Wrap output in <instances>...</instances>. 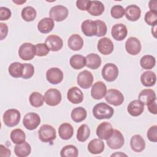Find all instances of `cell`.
<instances>
[{
	"mask_svg": "<svg viewBox=\"0 0 157 157\" xmlns=\"http://www.w3.org/2000/svg\"><path fill=\"white\" fill-rule=\"evenodd\" d=\"M36 55L37 56H46L50 52V49L45 44L40 43L35 45Z\"/></svg>",
	"mask_w": 157,
	"mask_h": 157,
	"instance_id": "f6af8a7d",
	"label": "cell"
},
{
	"mask_svg": "<svg viewBox=\"0 0 157 157\" xmlns=\"http://www.w3.org/2000/svg\"><path fill=\"white\" fill-rule=\"evenodd\" d=\"M103 78L107 82H113L118 76V67L113 63H107L102 69L101 71Z\"/></svg>",
	"mask_w": 157,
	"mask_h": 157,
	"instance_id": "8992f818",
	"label": "cell"
},
{
	"mask_svg": "<svg viewBox=\"0 0 157 157\" xmlns=\"http://www.w3.org/2000/svg\"><path fill=\"white\" fill-rule=\"evenodd\" d=\"M93 75L91 72L85 70L80 72L77 78V84L83 89H88L92 86L93 82Z\"/></svg>",
	"mask_w": 157,
	"mask_h": 157,
	"instance_id": "8fae6325",
	"label": "cell"
},
{
	"mask_svg": "<svg viewBox=\"0 0 157 157\" xmlns=\"http://www.w3.org/2000/svg\"><path fill=\"white\" fill-rule=\"evenodd\" d=\"M89 2L90 0H77L76 1V6L80 10L86 11L88 7Z\"/></svg>",
	"mask_w": 157,
	"mask_h": 157,
	"instance_id": "681fc988",
	"label": "cell"
},
{
	"mask_svg": "<svg viewBox=\"0 0 157 157\" xmlns=\"http://www.w3.org/2000/svg\"><path fill=\"white\" fill-rule=\"evenodd\" d=\"M130 145L131 149L135 152H141L145 148V142L141 136L136 134L131 137Z\"/></svg>",
	"mask_w": 157,
	"mask_h": 157,
	"instance_id": "484cf974",
	"label": "cell"
},
{
	"mask_svg": "<svg viewBox=\"0 0 157 157\" xmlns=\"http://www.w3.org/2000/svg\"><path fill=\"white\" fill-rule=\"evenodd\" d=\"M97 47L98 50L101 54L104 55H108L113 52L114 46L112 41L109 38L104 37L99 39Z\"/></svg>",
	"mask_w": 157,
	"mask_h": 157,
	"instance_id": "ac0fdd59",
	"label": "cell"
},
{
	"mask_svg": "<svg viewBox=\"0 0 157 157\" xmlns=\"http://www.w3.org/2000/svg\"><path fill=\"white\" fill-rule=\"evenodd\" d=\"M104 143L100 139H94L91 140L88 145V151L93 155L101 153L104 150Z\"/></svg>",
	"mask_w": 157,
	"mask_h": 157,
	"instance_id": "cb8c5ba5",
	"label": "cell"
},
{
	"mask_svg": "<svg viewBox=\"0 0 157 157\" xmlns=\"http://www.w3.org/2000/svg\"><path fill=\"white\" fill-rule=\"evenodd\" d=\"M58 134L61 139L63 140L70 139L74 134V128L68 123H62L58 128Z\"/></svg>",
	"mask_w": 157,
	"mask_h": 157,
	"instance_id": "83f0119b",
	"label": "cell"
},
{
	"mask_svg": "<svg viewBox=\"0 0 157 157\" xmlns=\"http://www.w3.org/2000/svg\"><path fill=\"white\" fill-rule=\"evenodd\" d=\"M105 99L108 104L115 106L121 105L124 101V96L123 94L118 90L110 89L107 91L105 95Z\"/></svg>",
	"mask_w": 157,
	"mask_h": 157,
	"instance_id": "ba28073f",
	"label": "cell"
},
{
	"mask_svg": "<svg viewBox=\"0 0 157 157\" xmlns=\"http://www.w3.org/2000/svg\"><path fill=\"white\" fill-rule=\"evenodd\" d=\"M107 144L111 149H119L124 144V139L121 132L117 129H113L112 135L107 140Z\"/></svg>",
	"mask_w": 157,
	"mask_h": 157,
	"instance_id": "5b68a950",
	"label": "cell"
},
{
	"mask_svg": "<svg viewBox=\"0 0 157 157\" xmlns=\"http://www.w3.org/2000/svg\"><path fill=\"white\" fill-rule=\"evenodd\" d=\"M147 136L148 140L153 142H157V126L153 125L151 126L147 131Z\"/></svg>",
	"mask_w": 157,
	"mask_h": 157,
	"instance_id": "7dc6e473",
	"label": "cell"
},
{
	"mask_svg": "<svg viewBox=\"0 0 157 157\" xmlns=\"http://www.w3.org/2000/svg\"><path fill=\"white\" fill-rule=\"evenodd\" d=\"M139 100L147 105L150 102L156 100L155 92L151 89H144L140 92Z\"/></svg>",
	"mask_w": 157,
	"mask_h": 157,
	"instance_id": "f546056e",
	"label": "cell"
},
{
	"mask_svg": "<svg viewBox=\"0 0 157 157\" xmlns=\"http://www.w3.org/2000/svg\"><path fill=\"white\" fill-rule=\"evenodd\" d=\"M20 112L15 109H8L3 114V121L8 127L17 126L20 121Z\"/></svg>",
	"mask_w": 157,
	"mask_h": 157,
	"instance_id": "3957f363",
	"label": "cell"
},
{
	"mask_svg": "<svg viewBox=\"0 0 157 157\" xmlns=\"http://www.w3.org/2000/svg\"><path fill=\"white\" fill-rule=\"evenodd\" d=\"M124 15L128 20L136 21L140 17L141 10L140 7L136 5H129L128 6L124 9Z\"/></svg>",
	"mask_w": 157,
	"mask_h": 157,
	"instance_id": "7402d4cb",
	"label": "cell"
},
{
	"mask_svg": "<svg viewBox=\"0 0 157 157\" xmlns=\"http://www.w3.org/2000/svg\"><path fill=\"white\" fill-rule=\"evenodd\" d=\"M34 74V67L29 63H23V71L21 77L24 79L30 78Z\"/></svg>",
	"mask_w": 157,
	"mask_h": 157,
	"instance_id": "7bdbcfd3",
	"label": "cell"
},
{
	"mask_svg": "<svg viewBox=\"0 0 157 157\" xmlns=\"http://www.w3.org/2000/svg\"><path fill=\"white\" fill-rule=\"evenodd\" d=\"M67 98L72 104H79L83 100V94L80 88L77 86H73L67 91Z\"/></svg>",
	"mask_w": 157,
	"mask_h": 157,
	"instance_id": "d6986e66",
	"label": "cell"
},
{
	"mask_svg": "<svg viewBox=\"0 0 157 157\" xmlns=\"http://www.w3.org/2000/svg\"><path fill=\"white\" fill-rule=\"evenodd\" d=\"M0 147H0V156L8 157V156H10L11 152H10V150L8 148L6 147L3 145H1Z\"/></svg>",
	"mask_w": 157,
	"mask_h": 157,
	"instance_id": "f5cc1de1",
	"label": "cell"
},
{
	"mask_svg": "<svg viewBox=\"0 0 157 157\" xmlns=\"http://www.w3.org/2000/svg\"><path fill=\"white\" fill-rule=\"evenodd\" d=\"M0 39L3 40L6 37L8 33V26L6 23H0Z\"/></svg>",
	"mask_w": 157,
	"mask_h": 157,
	"instance_id": "f907efd6",
	"label": "cell"
},
{
	"mask_svg": "<svg viewBox=\"0 0 157 157\" xmlns=\"http://www.w3.org/2000/svg\"><path fill=\"white\" fill-rule=\"evenodd\" d=\"M68 47L74 51H78L82 49L83 46V40L82 37L77 34L71 35L67 40Z\"/></svg>",
	"mask_w": 157,
	"mask_h": 157,
	"instance_id": "4316f807",
	"label": "cell"
},
{
	"mask_svg": "<svg viewBox=\"0 0 157 157\" xmlns=\"http://www.w3.org/2000/svg\"><path fill=\"white\" fill-rule=\"evenodd\" d=\"M97 25V34L96 36L98 37H102L105 36L107 33V28L106 24L104 21L99 20H97L95 21Z\"/></svg>",
	"mask_w": 157,
	"mask_h": 157,
	"instance_id": "bcb514c9",
	"label": "cell"
},
{
	"mask_svg": "<svg viewBox=\"0 0 157 157\" xmlns=\"http://www.w3.org/2000/svg\"><path fill=\"white\" fill-rule=\"evenodd\" d=\"M110 14L113 18H121L124 15V9L120 5H115L111 8Z\"/></svg>",
	"mask_w": 157,
	"mask_h": 157,
	"instance_id": "b9f144b4",
	"label": "cell"
},
{
	"mask_svg": "<svg viewBox=\"0 0 157 157\" xmlns=\"http://www.w3.org/2000/svg\"><path fill=\"white\" fill-rule=\"evenodd\" d=\"M127 156L126 154H124V153H121V152H117V153H114V154H112V155H111V156Z\"/></svg>",
	"mask_w": 157,
	"mask_h": 157,
	"instance_id": "9f6ffc18",
	"label": "cell"
},
{
	"mask_svg": "<svg viewBox=\"0 0 157 157\" xmlns=\"http://www.w3.org/2000/svg\"><path fill=\"white\" fill-rule=\"evenodd\" d=\"M31 105L34 107H40L44 104V96L39 92H33L29 98Z\"/></svg>",
	"mask_w": 157,
	"mask_h": 157,
	"instance_id": "ab89813d",
	"label": "cell"
},
{
	"mask_svg": "<svg viewBox=\"0 0 157 157\" xmlns=\"http://www.w3.org/2000/svg\"><path fill=\"white\" fill-rule=\"evenodd\" d=\"M40 123V118L39 115L34 112L26 113L23 118V124L27 129L34 130Z\"/></svg>",
	"mask_w": 157,
	"mask_h": 157,
	"instance_id": "30bf717a",
	"label": "cell"
},
{
	"mask_svg": "<svg viewBox=\"0 0 157 157\" xmlns=\"http://www.w3.org/2000/svg\"><path fill=\"white\" fill-rule=\"evenodd\" d=\"M86 111L82 107L74 108L71 113L72 120L76 123H79L83 121L86 118Z\"/></svg>",
	"mask_w": 157,
	"mask_h": 157,
	"instance_id": "836d02e7",
	"label": "cell"
},
{
	"mask_svg": "<svg viewBox=\"0 0 157 157\" xmlns=\"http://www.w3.org/2000/svg\"><path fill=\"white\" fill-rule=\"evenodd\" d=\"M45 44L52 52H57L60 50L63 46V41L62 39L56 35H50L45 39Z\"/></svg>",
	"mask_w": 157,
	"mask_h": 157,
	"instance_id": "9a60e30c",
	"label": "cell"
},
{
	"mask_svg": "<svg viewBox=\"0 0 157 157\" xmlns=\"http://www.w3.org/2000/svg\"><path fill=\"white\" fill-rule=\"evenodd\" d=\"M157 1L156 0H152L150 1L148 4L149 9H150V11L157 12Z\"/></svg>",
	"mask_w": 157,
	"mask_h": 157,
	"instance_id": "db71d44e",
	"label": "cell"
},
{
	"mask_svg": "<svg viewBox=\"0 0 157 157\" xmlns=\"http://www.w3.org/2000/svg\"><path fill=\"white\" fill-rule=\"evenodd\" d=\"M12 13L9 9L6 7H0V20H7L11 17Z\"/></svg>",
	"mask_w": 157,
	"mask_h": 157,
	"instance_id": "c3c4849f",
	"label": "cell"
},
{
	"mask_svg": "<svg viewBox=\"0 0 157 157\" xmlns=\"http://www.w3.org/2000/svg\"><path fill=\"white\" fill-rule=\"evenodd\" d=\"M31 151V145L26 142L17 144L14 147L15 154L18 157H26L28 156Z\"/></svg>",
	"mask_w": 157,
	"mask_h": 157,
	"instance_id": "1f68e13d",
	"label": "cell"
},
{
	"mask_svg": "<svg viewBox=\"0 0 157 157\" xmlns=\"http://www.w3.org/2000/svg\"><path fill=\"white\" fill-rule=\"evenodd\" d=\"M156 81V76L154 72L147 71L144 72L140 76V82L142 84L147 87L153 86Z\"/></svg>",
	"mask_w": 157,
	"mask_h": 157,
	"instance_id": "f1b7e54d",
	"label": "cell"
},
{
	"mask_svg": "<svg viewBox=\"0 0 157 157\" xmlns=\"http://www.w3.org/2000/svg\"><path fill=\"white\" fill-rule=\"evenodd\" d=\"M156 64V59L154 56L150 55H146L142 56L140 60V66L147 70L153 68Z\"/></svg>",
	"mask_w": 157,
	"mask_h": 157,
	"instance_id": "f35d334b",
	"label": "cell"
},
{
	"mask_svg": "<svg viewBox=\"0 0 157 157\" xmlns=\"http://www.w3.org/2000/svg\"><path fill=\"white\" fill-rule=\"evenodd\" d=\"M113 109L104 102H99L96 104L93 109V114L98 120L109 119L113 116Z\"/></svg>",
	"mask_w": 157,
	"mask_h": 157,
	"instance_id": "6da1fadb",
	"label": "cell"
},
{
	"mask_svg": "<svg viewBox=\"0 0 157 157\" xmlns=\"http://www.w3.org/2000/svg\"><path fill=\"white\" fill-rule=\"evenodd\" d=\"M13 2L14 3H16V4H21L24 3V2H26V1H23L22 2H20V1H13Z\"/></svg>",
	"mask_w": 157,
	"mask_h": 157,
	"instance_id": "6f0895ef",
	"label": "cell"
},
{
	"mask_svg": "<svg viewBox=\"0 0 157 157\" xmlns=\"http://www.w3.org/2000/svg\"><path fill=\"white\" fill-rule=\"evenodd\" d=\"M147 108L148 111L154 115H156L157 113V109H156V100L153 101L148 103L147 105Z\"/></svg>",
	"mask_w": 157,
	"mask_h": 157,
	"instance_id": "816d5d0a",
	"label": "cell"
},
{
	"mask_svg": "<svg viewBox=\"0 0 157 157\" xmlns=\"http://www.w3.org/2000/svg\"><path fill=\"white\" fill-rule=\"evenodd\" d=\"M156 25L153 26V28H151V33H152V34L153 35V36L155 38L156 37Z\"/></svg>",
	"mask_w": 157,
	"mask_h": 157,
	"instance_id": "11a10c76",
	"label": "cell"
},
{
	"mask_svg": "<svg viewBox=\"0 0 157 157\" xmlns=\"http://www.w3.org/2000/svg\"><path fill=\"white\" fill-rule=\"evenodd\" d=\"M86 11L93 16H99L104 11V6L101 1H90Z\"/></svg>",
	"mask_w": 157,
	"mask_h": 157,
	"instance_id": "d4e9b609",
	"label": "cell"
},
{
	"mask_svg": "<svg viewBox=\"0 0 157 157\" xmlns=\"http://www.w3.org/2000/svg\"><path fill=\"white\" fill-rule=\"evenodd\" d=\"M113 131L112 124L107 121H104L98 125L96 129V135L102 140H107Z\"/></svg>",
	"mask_w": 157,
	"mask_h": 157,
	"instance_id": "5bb4252c",
	"label": "cell"
},
{
	"mask_svg": "<svg viewBox=\"0 0 157 157\" xmlns=\"http://www.w3.org/2000/svg\"><path fill=\"white\" fill-rule=\"evenodd\" d=\"M111 34L115 40L121 41L126 38L128 34L127 28L122 23L115 24L112 28Z\"/></svg>",
	"mask_w": 157,
	"mask_h": 157,
	"instance_id": "e0dca14e",
	"label": "cell"
},
{
	"mask_svg": "<svg viewBox=\"0 0 157 157\" xmlns=\"http://www.w3.org/2000/svg\"><path fill=\"white\" fill-rule=\"evenodd\" d=\"M90 136V129L88 126L86 124H82L77 132V139L82 142H85Z\"/></svg>",
	"mask_w": 157,
	"mask_h": 157,
	"instance_id": "d590c367",
	"label": "cell"
},
{
	"mask_svg": "<svg viewBox=\"0 0 157 157\" xmlns=\"http://www.w3.org/2000/svg\"><path fill=\"white\" fill-rule=\"evenodd\" d=\"M63 72L58 67H51L46 72V78L47 81L53 85H57L63 80Z\"/></svg>",
	"mask_w": 157,
	"mask_h": 157,
	"instance_id": "7c38bea8",
	"label": "cell"
},
{
	"mask_svg": "<svg viewBox=\"0 0 157 157\" xmlns=\"http://www.w3.org/2000/svg\"><path fill=\"white\" fill-rule=\"evenodd\" d=\"M39 139L43 142H50L56 137L55 129L51 125L43 124L38 131Z\"/></svg>",
	"mask_w": 157,
	"mask_h": 157,
	"instance_id": "7a4b0ae2",
	"label": "cell"
},
{
	"mask_svg": "<svg viewBox=\"0 0 157 157\" xmlns=\"http://www.w3.org/2000/svg\"><path fill=\"white\" fill-rule=\"evenodd\" d=\"M107 87L105 83L101 81L96 82L93 84L91 90V97L96 100L101 99L105 95Z\"/></svg>",
	"mask_w": 157,
	"mask_h": 157,
	"instance_id": "2e32d148",
	"label": "cell"
},
{
	"mask_svg": "<svg viewBox=\"0 0 157 157\" xmlns=\"http://www.w3.org/2000/svg\"><path fill=\"white\" fill-rule=\"evenodd\" d=\"M78 152L77 147L73 145L64 146L60 151L61 157H77Z\"/></svg>",
	"mask_w": 157,
	"mask_h": 157,
	"instance_id": "60d3db41",
	"label": "cell"
},
{
	"mask_svg": "<svg viewBox=\"0 0 157 157\" xmlns=\"http://www.w3.org/2000/svg\"><path fill=\"white\" fill-rule=\"evenodd\" d=\"M82 31L83 34L88 37L96 36L97 34V25L95 21L91 20H86L82 23L81 25Z\"/></svg>",
	"mask_w": 157,
	"mask_h": 157,
	"instance_id": "ffe728a7",
	"label": "cell"
},
{
	"mask_svg": "<svg viewBox=\"0 0 157 157\" xmlns=\"http://www.w3.org/2000/svg\"><path fill=\"white\" fill-rule=\"evenodd\" d=\"M9 74L15 78L21 77L23 71V63L20 62H13L9 66Z\"/></svg>",
	"mask_w": 157,
	"mask_h": 157,
	"instance_id": "e575fe53",
	"label": "cell"
},
{
	"mask_svg": "<svg viewBox=\"0 0 157 157\" xmlns=\"http://www.w3.org/2000/svg\"><path fill=\"white\" fill-rule=\"evenodd\" d=\"M144 20L147 25L150 26L156 25L157 22V12H154L152 11H148L144 17Z\"/></svg>",
	"mask_w": 157,
	"mask_h": 157,
	"instance_id": "ee69618b",
	"label": "cell"
},
{
	"mask_svg": "<svg viewBox=\"0 0 157 157\" xmlns=\"http://www.w3.org/2000/svg\"><path fill=\"white\" fill-rule=\"evenodd\" d=\"M10 139L13 144H19L26 140V135L21 129H15L10 132Z\"/></svg>",
	"mask_w": 157,
	"mask_h": 157,
	"instance_id": "8d00e7d4",
	"label": "cell"
},
{
	"mask_svg": "<svg viewBox=\"0 0 157 157\" xmlns=\"http://www.w3.org/2000/svg\"><path fill=\"white\" fill-rule=\"evenodd\" d=\"M36 55L35 45L31 43L25 42L21 45L18 49L19 57L25 61L31 60Z\"/></svg>",
	"mask_w": 157,
	"mask_h": 157,
	"instance_id": "52a82bcc",
	"label": "cell"
},
{
	"mask_svg": "<svg viewBox=\"0 0 157 157\" xmlns=\"http://www.w3.org/2000/svg\"><path fill=\"white\" fill-rule=\"evenodd\" d=\"M86 66L91 69H96L101 64V58L96 53H90L85 57Z\"/></svg>",
	"mask_w": 157,
	"mask_h": 157,
	"instance_id": "4dcf8cb0",
	"label": "cell"
},
{
	"mask_svg": "<svg viewBox=\"0 0 157 157\" xmlns=\"http://www.w3.org/2000/svg\"><path fill=\"white\" fill-rule=\"evenodd\" d=\"M61 92L55 88H50L46 91L44 96L45 102L50 106H56L61 101Z\"/></svg>",
	"mask_w": 157,
	"mask_h": 157,
	"instance_id": "277c9868",
	"label": "cell"
},
{
	"mask_svg": "<svg viewBox=\"0 0 157 157\" xmlns=\"http://www.w3.org/2000/svg\"><path fill=\"white\" fill-rule=\"evenodd\" d=\"M67 9L61 5H56L52 7L49 12L50 18L56 21H62L68 16Z\"/></svg>",
	"mask_w": 157,
	"mask_h": 157,
	"instance_id": "9c48e42d",
	"label": "cell"
},
{
	"mask_svg": "<svg viewBox=\"0 0 157 157\" xmlns=\"http://www.w3.org/2000/svg\"><path fill=\"white\" fill-rule=\"evenodd\" d=\"M21 17L26 21H33L37 15L36 9L31 6H27L24 7L21 10Z\"/></svg>",
	"mask_w": 157,
	"mask_h": 157,
	"instance_id": "74e56055",
	"label": "cell"
},
{
	"mask_svg": "<svg viewBox=\"0 0 157 157\" xmlns=\"http://www.w3.org/2000/svg\"><path fill=\"white\" fill-rule=\"evenodd\" d=\"M142 46L140 40L135 37H129L125 42L126 51L131 55H136L141 51Z\"/></svg>",
	"mask_w": 157,
	"mask_h": 157,
	"instance_id": "4fadbf2b",
	"label": "cell"
},
{
	"mask_svg": "<svg viewBox=\"0 0 157 157\" xmlns=\"http://www.w3.org/2000/svg\"><path fill=\"white\" fill-rule=\"evenodd\" d=\"M69 63L74 69H80L86 66V58L81 55H74L71 57Z\"/></svg>",
	"mask_w": 157,
	"mask_h": 157,
	"instance_id": "d6a6232c",
	"label": "cell"
},
{
	"mask_svg": "<svg viewBox=\"0 0 157 157\" xmlns=\"http://www.w3.org/2000/svg\"><path fill=\"white\" fill-rule=\"evenodd\" d=\"M54 26V20L49 17H45L41 19L37 24L38 30L43 34H47L51 32Z\"/></svg>",
	"mask_w": 157,
	"mask_h": 157,
	"instance_id": "603a6c76",
	"label": "cell"
},
{
	"mask_svg": "<svg viewBox=\"0 0 157 157\" xmlns=\"http://www.w3.org/2000/svg\"><path fill=\"white\" fill-rule=\"evenodd\" d=\"M144 105H145L139 100H133L131 101L128 105V112L132 117L139 116L144 110Z\"/></svg>",
	"mask_w": 157,
	"mask_h": 157,
	"instance_id": "44dd1931",
	"label": "cell"
}]
</instances>
